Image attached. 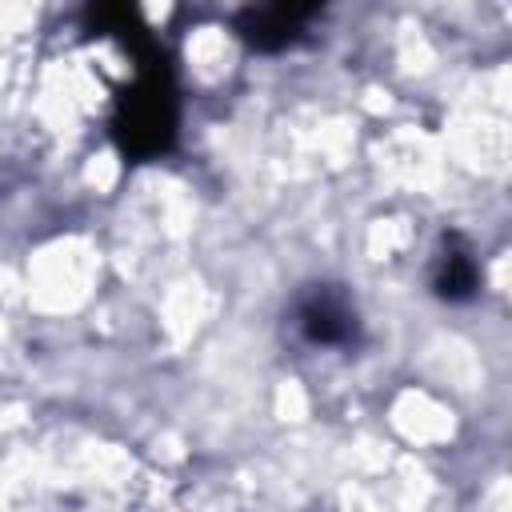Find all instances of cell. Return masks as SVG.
Returning a JSON list of instances; mask_svg holds the SVG:
<instances>
[{
  "label": "cell",
  "instance_id": "obj_3",
  "mask_svg": "<svg viewBox=\"0 0 512 512\" xmlns=\"http://www.w3.org/2000/svg\"><path fill=\"white\" fill-rule=\"evenodd\" d=\"M296 324L300 332L312 340V344H324V348H340V344H352L356 340V312L348 308V300L332 288H312L300 308H296Z\"/></svg>",
  "mask_w": 512,
  "mask_h": 512
},
{
  "label": "cell",
  "instance_id": "obj_1",
  "mask_svg": "<svg viewBox=\"0 0 512 512\" xmlns=\"http://www.w3.org/2000/svg\"><path fill=\"white\" fill-rule=\"evenodd\" d=\"M112 132H116L120 148L136 160H148V156H156L172 144V136H176V92H172L164 60H160V48H152L144 56L140 76L116 100Z\"/></svg>",
  "mask_w": 512,
  "mask_h": 512
},
{
  "label": "cell",
  "instance_id": "obj_2",
  "mask_svg": "<svg viewBox=\"0 0 512 512\" xmlns=\"http://www.w3.org/2000/svg\"><path fill=\"white\" fill-rule=\"evenodd\" d=\"M316 4H264V8H244L236 16V32L260 48V52H280L304 36V24L316 16Z\"/></svg>",
  "mask_w": 512,
  "mask_h": 512
},
{
  "label": "cell",
  "instance_id": "obj_4",
  "mask_svg": "<svg viewBox=\"0 0 512 512\" xmlns=\"http://www.w3.org/2000/svg\"><path fill=\"white\" fill-rule=\"evenodd\" d=\"M432 288L440 300H468L476 288H480V272H476V260L468 248H460V240H448V252L440 256L436 264V276H432Z\"/></svg>",
  "mask_w": 512,
  "mask_h": 512
}]
</instances>
